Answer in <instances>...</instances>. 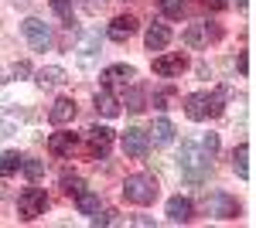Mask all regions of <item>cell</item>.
<instances>
[{
	"label": "cell",
	"mask_w": 256,
	"mask_h": 228,
	"mask_svg": "<svg viewBox=\"0 0 256 228\" xmlns=\"http://www.w3.org/2000/svg\"><path fill=\"white\" fill-rule=\"evenodd\" d=\"M192 215H195V205H192V198H171L168 201V218L174 222V225H181V222H192Z\"/></svg>",
	"instance_id": "obj_11"
},
{
	"label": "cell",
	"mask_w": 256,
	"mask_h": 228,
	"mask_svg": "<svg viewBox=\"0 0 256 228\" xmlns=\"http://www.w3.org/2000/svg\"><path fill=\"white\" fill-rule=\"evenodd\" d=\"M76 205H79V211L92 222V218L99 215V194H92V191H79V194H76Z\"/></svg>",
	"instance_id": "obj_18"
},
{
	"label": "cell",
	"mask_w": 256,
	"mask_h": 228,
	"mask_svg": "<svg viewBox=\"0 0 256 228\" xmlns=\"http://www.w3.org/2000/svg\"><path fill=\"white\" fill-rule=\"evenodd\" d=\"M20 31H24V38H28V44H31L34 51H52L55 38H52V27H48L44 20H38V17H28L24 24H20Z\"/></svg>",
	"instance_id": "obj_5"
},
{
	"label": "cell",
	"mask_w": 256,
	"mask_h": 228,
	"mask_svg": "<svg viewBox=\"0 0 256 228\" xmlns=\"http://www.w3.org/2000/svg\"><path fill=\"white\" fill-rule=\"evenodd\" d=\"M96 113H102L106 119H113V116L120 113V99H116L113 92H110L106 85H102V89L96 92Z\"/></svg>",
	"instance_id": "obj_17"
},
{
	"label": "cell",
	"mask_w": 256,
	"mask_h": 228,
	"mask_svg": "<svg viewBox=\"0 0 256 228\" xmlns=\"http://www.w3.org/2000/svg\"><path fill=\"white\" fill-rule=\"evenodd\" d=\"M147 136H154V143H158V147H168V143L174 140V126H171L168 119H158V123H154V130H150Z\"/></svg>",
	"instance_id": "obj_20"
},
{
	"label": "cell",
	"mask_w": 256,
	"mask_h": 228,
	"mask_svg": "<svg viewBox=\"0 0 256 228\" xmlns=\"http://www.w3.org/2000/svg\"><path fill=\"white\" fill-rule=\"evenodd\" d=\"M226 99H229V89L226 85H218L212 92H195V95L184 99V113H188V119H195V123L216 119L222 113V106H226Z\"/></svg>",
	"instance_id": "obj_1"
},
{
	"label": "cell",
	"mask_w": 256,
	"mask_h": 228,
	"mask_svg": "<svg viewBox=\"0 0 256 228\" xmlns=\"http://www.w3.org/2000/svg\"><path fill=\"white\" fill-rule=\"evenodd\" d=\"M20 171L28 174L31 181H38L41 174H44V164H41V160H24V157H20Z\"/></svg>",
	"instance_id": "obj_24"
},
{
	"label": "cell",
	"mask_w": 256,
	"mask_h": 228,
	"mask_svg": "<svg viewBox=\"0 0 256 228\" xmlns=\"http://www.w3.org/2000/svg\"><path fill=\"white\" fill-rule=\"evenodd\" d=\"M137 75L130 65H110L106 72H102V85L106 89H113V85H130V78Z\"/></svg>",
	"instance_id": "obj_14"
},
{
	"label": "cell",
	"mask_w": 256,
	"mask_h": 228,
	"mask_svg": "<svg viewBox=\"0 0 256 228\" xmlns=\"http://www.w3.org/2000/svg\"><path fill=\"white\" fill-rule=\"evenodd\" d=\"M188 68V58L181 55V51H171V55H158L154 58V72L160 78H171V75H181Z\"/></svg>",
	"instance_id": "obj_8"
},
{
	"label": "cell",
	"mask_w": 256,
	"mask_h": 228,
	"mask_svg": "<svg viewBox=\"0 0 256 228\" xmlns=\"http://www.w3.org/2000/svg\"><path fill=\"white\" fill-rule=\"evenodd\" d=\"M168 41H171V31H168V24H150V27H147V34H144V44H147V51H164V48H168Z\"/></svg>",
	"instance_id": "obj_13"
},
{
	"label": "cell",
	"mask_w": 256,
	"mask_h": 228,
	"mask_svg": "<svg viewBox=\"0 0 256 228\" xmlns=\"http://www.w3.org/2000/svg\"><path fill=\"white\" fill-rule=\"evenodd\" d=\"M236 3H239V7H242V3H246V0H236Z\"/></svg>",
	"instance_id": "obj_29"
},
{
	"label": "cell",
	"mask_w": 256,
	"mask_h": 228,
	"mask_svg": "<svg viewBox=\"0 0 256 228\" xmlns=\"http://www.w3.org/2000/svg\"><path fill=\"white\" fill-rule=\"evenodd\" d=\"M160 10L168 17H181L184 14V0H160Z\"/></svg>",
	"instance_id": "obj_26"
},
{
	"label": "cell",
	"mask_w": 256,
	"mask_h": 228,
	"mask_svg": "<svg viewBox=\"0 0 256 228\" xmlns=\"http://www.w3.org/2000/svg\"><path fill=\"white\" fill-rule=\"evenodd\" d=\"M218 34H222L218 27H212V31H208V24H192V27L184 31V44H188V48H202L208 38H218Z\"/></svg>",
	"instance_id": "obj_15"
},
{
	"label": "cell",
	"mask_w": 256,
	"mask_h": 228,
	"mask_svg": "<svg viewBox=\"0 0 256 228\" xmlns=\"http://www.w3.org/2000/svg\"><path fill=\"white\" fill-rule=\"evenodd\" d=\"M62 82H65V72H62L58 65L41 68V72H38V85H41V89H55V85H62Z\"/></svg>",
	"instance_id": "obj_21"
},
{
	"label": "cell",
	"mask_w": 256,
	"mask_h": 228,
	"mask_svg": "<svg viewBox=\"0 0 256 228\" xmlns=\"http://www.w3.org/2000/svg\"><path fill=\"white\" fill-rule=\"evenodd\" d=\"M232 171L246 181L250 177V143H239L236 150H232Z\"/></svg>",
	"instance_id": "obj_19"
},
{
	"label": "cell",
	"mask_w": 256,
	"mask_h": 228,
	"mask_svg": "<svg viewBox=\"0 0 256 228\" xmlns=\"http://www.w3.org/2000/svg\"><path fill=\"white\" fill-rule=\"evenodd\" d=\"M239 72H242V75H246V72H250V55H246V51H242V55H239Z\"/></svg>",
	"instance_id": "obj_28"
},
{
	"label": "cell",
	"mask_w": 256,
	"mask_h": 228,
	"mask_svg": "<svg viewBox=\"0 0 256 228\" xmlns=\"http://www.w3.org/2000/svg\"><path fill=\"white\" fill-rule=\"evenodd\" d=\"M158 194H160V188L154 181V174H130L123 181V198L134 201V205H150Z\"/></svg>",
	"instance_id": "obj_3"
},
{
	"label": "cell",
	"mask_w": 256,
	"mask_h": 228,
	"mask_svg": "<svg viewBox=\"0 0 256 228\" xmlns=\"http://www.w3.org/2000/svg\"><path fill=\"white\" fill-rule=\"evenodd\" d=\"M208 211H212L216 218H236L239 215V201L229 198V194H222V191H216V194L208 198Z\"/></svg>",
	"instance_id": "obj_9"
},
{
	"label": "cell",
	"mask_w": 256,
	"mask_h": 228,
	"mask_svg": "<svg viewBox=\"0 0 256 228\" xmlns=\"http://www.w3.org/2000/svg\"><path fill=\"white\" fill-rule=\"evenodd\" d=\"M76 147H79V136L76 133H52V140H48V150L55 157H72Z\"/></svg>",
	"instance_id": "obj_12"
},
{
	"label": "cell",
	"mask_w": 256,
	"mask_h": 228,
	"mask_svg": "<svg viewBox=\"0 0 256 228\" xmlns=\"http://www.w3.org/2000/svg\"><path fill=\"white\" fill-rule=\"evenodd\" d=\"M110 143H113V130L110 126H89L86 130V147L92 157H106L110 153Z\"/></svg>",
	"instance_id": "obj_6"
},
{
	"label": "cell",
	"mask_w": 256,
	"mask_h": 228,
	"mask_svg": "<svg viewBox=\"0 0 256 228\" xmlns=\"http://www.w3.org/2000/svg\"><path fill=\"white\" fill-rule=\"evenodd\" d=\"M18 167H20V153L18 150H7L4 157H0V177H10Z\"/></svg>",
	"instance_id": "obj_22"
},
{
	"label": "cell",
	"mask_w": 256,
	"mask_h": 228,
	"mask_svg": "<svg viewBox=\"0 0 256 228\" xmlns=\"http://www.w3.org/2000/svg\"><path fill=\"white\" fill-rule=\"evenodd\" d=\"M123 102H126L130 113H140V109H144V92H140V89H130V92L123 95Z\"/></svg>",
	"instance_id": "obj_25"
},
{
	"label": "cell",
	"mask_w": 256,
	"mask_h": 228,
	"mask_svg": "<svg viewBox=\"0 0 256 228\" xmlns=\"http://www.w3.org/2000/svg\"><path fill=\"white\" fill-rule=\"evenodd\" d=\"M212 157H216V153H208L205 147H198V143H184V147H181V174H184L192 184L205 181L208 171H212Z\"/></svg>",
	"instance_id": "obj_2"
},
{
	"label": "cell",
	"mask_w": 256,
	"mask_h": 228,
	"mask_svg": "<svg viewBox=\"0 0 256 228\" xmlns=\"http://www.w3.org/2000/svg\"><path fill=\"white\" fill-rule=\"evenodd\" d=\"M62 184H65V191H68L72 198H76L79 191H86V184H82V177H72V174H65V177H62Z\"/></svg>",
	"instance_id": "obj_27"
},
{
	"label": "cell",
	"mask_w": 256,
	"mask_h": 228,
	"mask_svg": "<svg viewBox=\"0 0 256 228\" xmlns=\"http://www.w3.org/2000/svg\"><path fill=\"white\" fill-rule=\"evenodd\" d=\"M76 113H79V109H76V102L62 95V99H55V106L48 109V119H52V126H68V123L76 119Z\"/></svg>",
	"instance_id": "obj_10"
},
{
	"label": "cell",
	"mask_w": 256,
	"mask_h": 228,
	"mask_svg": "<svg viewBox=\"0 0 256 228\" xmlns=\"http://www.w3.org/2000/svg\"><path fill=\"white\" fill-rule=\"evenodd\" d=\"M147 150H150V136L144 133V130H137V126H130L123 133V153L140 160V157H147Z\"/></svg>",
	"instance_id": "obj_7"
},
{
	"label": "cell",
	"mask_w": 256,
	"mask_h": 228,
	"mask_svg": "<svg viewBox=\"0 0 256 228\" xmlns=\"http://www.w3.org/2000/svg\"><path fill=\"white\" fill-rule=\"evenodd\" d=\"M44 208H48V194L41 188H24L18 198V211L24 222H34L38 215H44Z\"/></svg>",
	"instance_id": "obj_4"
},
{
	"label": "cell",
	"mask_w": 256,
	"mask_h": 228,
	"mask_svg": "<svg viewBox=\"0 0 256 228\" xmlns=\"http://www.w3.org/2000/svg\"><path fill=\"white\" fill-rule=\"evenodd\" d=\"M134 31H137V17H134V14H120V17H113V24H110V38L113 41H126Z\"/></svg>",
	"instance_id": "obj_16"
},
{
	"label": "cell",
	"mask_w": 256,
	"mask_h": 228,
	"mask_svg": "<svg viewBox=\"0 0 256 228\" xmlns=\"http://www.w3.org/2000/svg\"><path fill=\"white\" fill-rule=\"evenodd\" d=\"M52 7H55V14H58L65 24H72L76 20V10H72V0H52Z\"/></svg>",
	"instance_id": "obj_23"
}]
</instances>
